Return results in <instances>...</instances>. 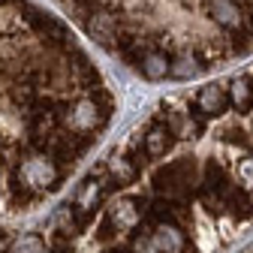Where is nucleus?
<instances>
[{
    "label": "nucleus",
    "instance_id": "1",
    "mask_svg": "<svg viewBox=\"0 0 253 253\" xmlns=\"http://www.w3.org/2000/svg\"><path fill=\"white\" fill-rule=\"evenodd\" d=\"M151 247H154V253H184L187 235L175 223H160L151 232Z\"/></svg>",
    "mask_w": 253,
    "mask_h": 253
},
{
    "label": "nucleus",
    "instance_id": "2",
    "mask_svg": "<svg viewBox=\"0 0 253 253\" xmlns=\"http://www.w3.org/2000/svg\"><path fill=\"white\" fill-rule=\"evenodd\" d=\"M54 178H57V169L48 160H42V157H34V160H27L21 166V181L27 187H48Z\"/></svg>",
    "mask_w": 253,
    "mask_h": 253
},
{
    "label": "nucleus",
    "instance_id": "3",
    "mask_svg": "<svg viewBox=\"0 0 253 253\" xmlns=\"http://www.w3.org/2000/svg\"><path fill=\"white\" fill-rule=\"evenodd\" d=\"M172 145H175V139H172V133L166 130V126H154V130L145 136V148H148L151 157H163Z\"/></svg>",
    "mask_w": 253,
    "mask_h": 253
},
{
    "label": "nucleus",
    "instance_id": "4",
    "mask_svg": "<svg viewBox=\"0 0 253 253\" xmlns=\"http://www.w3.org/2000/svg\"><path fill=\"white\" fill-rule=\"evenodd\" d=\"M109 214H112V220L118 223V229H133L139 223V208H133L130 202H115L109 208Z\"/></svg>",
    "mask_w": 253,
    "mask_h": 253
},
{
    "label": "nucleus",
    "instance_id": "5",
    "mask_svg": "<svg viewBox=\"0 0 253 253\" xmlns=\"http://www.w3.org/2000/svg\"><path fill=\"white\" fill-rule=\"evenodd\" d=\"M93 118H97V106H93V100L79 103V106H76V112H73L76 126H93Z\"/></svg>",
    "mask_w": 253,
    "mask_h": 253
},
{
    "label": "nucleus",
    "instance_id": "6",
    "mask_svg": "<svg viewBox=\"0 0 253 253\" xmlns=\"http://www.w3.org/2000/svg\"><path fill=\"white\" fill-rule=\"evenodd\" d=\"M109 169H112V175L118 178V184H126V181H133V178H136V169L126 163V160H112Z\"/></svg>",
    "mask_w": 253,
    "mask_h": 253
},
{
    "label": "nucleus",
    "instance_id": "7",
    "mask_svg": "<svg viewBox=\"0 0 253 253\" xmlns=\"http://www.w3.org/2000/svg\"><path fill=\"white\" fill-rule=\"evenodd\" d=\"M15 253H45V244H42L37 235H24V238L15 244Z\"/></svg>",
    "mask_w": 253,
    "mask_h": 253
},
{
    "label": "nucleus",
    "instance_id": "8",
    "mask_svg": "<svg viewBox=\"0 0 253 253\" xmlns=\"http://www.w3.org/2000/svg\"><path fill=\"white\" fill-rule=\"evenodd\" d=\"M97 196H100V184H97V181H90V184L82 190V196H79V208H82V211H87L93 202H97Z\"/></svg>",
    "mask_w": 253,
    "mask_h": 253
}]
</instances>
